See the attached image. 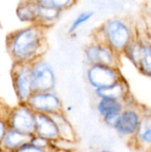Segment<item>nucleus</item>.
I'll return each mask as SVG.
<instances>
[{
  "label": "nucleus",
  "instance_id": "20",
  "mask_svg": "<svg viewBox=\"0 0 151 152\" xmlns=\"http://www.w3.org/2000/svg\"><path fill=\"white\" fill-rule=\"evenodd\" d=\"M43 4L53 8L61 12L72 8L77 4V1L74 0H39Z\"/></svg>",
  "mask_w": 151,
  "mask_h": 152
},
{
  "label": "nucleus",
  "instance_id": "17",
  "mask_svg": "<svg viewBox=\"0 0 151 152\" xmlns=\"http://www.w3.org/2000/svg\"><path fill=\"white\" fill-rule=\"evenodd\" d=\"M32 135H28L16 130L8 128L6 131L0 146L2 149L8 150L11 151H15L22 145L29 142Z\"/></svg>",
  "mask_w": 151,
  "mask_h": 152
},
{
  "label": "nucleus",
  "instance_id": "26",
  "mask_svg": "<svg viewBox=\"0 0 151 152\" xmlns=\"http://www.w3.org/2000/svg\"><path fill=\"white\" fill-rule=\"evenodd\" d=\"M1 152H14V151H8V150H4V149H2Z\"/></svg>",
  "mask_w": 151,
  "mask_h": 152
},
{
  "label": "nucleus",
  "instance_id": "15",
  "mask_svg": "<svg viewBox=\"0 0 151 152\" xmlns=\"http://www.w3.org/2000/svg\"><path fill=\"white\" fill-rule=\"evenodd\" d=\"M50 116L53 118V121L55 122V124L57 126L60 139H63V140L77 143L78 141L77 133L75 131L74 126H72L70 121L66 117L64 111L54 113Z\"/></svg>",
  "mask_w": 151,
  "mask_h": 152
},
{
  "label": "nucleus",
  "instance_id": "28",
  "mask_svg": "<svg viewBox=\"0 0 151 152\" xmlns=\"http://www.w3.org/2000/svg\"><path fill=\"white\" fill-rule=\"evenodd\" d=\"M150 42H151V40H150Z\"/></svg>",
  "mask_w": 151,
  "mask_h": 152
},
{
  "label": "nucleus",
  "instance_id": "7",
  "mask_svg": "<svg viewBox=\"0 0 151 152\" xmlns=\"http://www.w3.org/2000/svg\"><path fill=\"white\" fill-rule=\"evenodd\" d=\"M119 56L108 45L95 41L88 44L84 50L85 61L87 66L104 65L118 68Z\"/></svg>",
  "mask_w": 151,
  "mask_h": 152
},
{
  "label": "nucleus",
  "instance_id": "23",
  "mask_svg": "<svg viewBox=\"0 0 151 152\" xmlns=\"http://www.w3.org/2000/svg\"><path fill=\"white\" fill-rule=\"evenodd\" d=\"M8 125H7V122L4 118H1L0 117V144L2 142V140L6 133V131L8 130Z\"/></svg>",
  "mask_w": 151,
  "mask_h": 152
},
{
  "label": "nucleus",
  "instance_id": "3",
  "mask_svg": "<svg viewBox=\"0 0 151 152\" xmlns=\"http://www.w3.org/2000/svg\"><path fill=\"white\" fill-rule=\"evenodd\" d=\"M30 76L33 93L55 90L56 74L52 64L44 57L30 63Z\"/></svg>",
  "mask_w": 151,
  "mask_h": 152
},
{
  "label": "nucleus",
  "instance_id": "18",
  "mask_svg": "<svg viewBox=\"0 0 151 152\" xmlns=\"http://www.w3.org/2000/svg\"><path fill=\"white\" fill-rule=\"evenodd\" d=\"M36 2H37L36 24L47 29L58 21L62 12L43 4L39 0H36Z\"/></svg>",
  "mask_w": 151,
  "mask_h": 152
},
{
  "label": "nucleus",
  "instance_id": "6",
  "mask_svg": "<svg viewBox=\"0 0 151 152\" xmlns=\"http://www.w3.org/2000/svg\"><path fill=\"white\" fill-rule=\"evenodd\" d=\"M8 127L18 132L33 135L35 134L36 113L27 103H18L12 108L6 118Z\"/></svg>",
  "mask_w": 151,
  "mask_h": 152
},
{
  "label": "nucleus",
  "instance_id": "2",
  "mask_svg": "<svg viewBox=\"0 0 151 152\" xmlns=\"http://www.w3.org/2000/svg\"><path fill=\"white\" fill-rule=\"evenodd\" d=\"M93 41L104 44L115 53L121 55L135 37L132 25L126 20L119 17L105 20L93 31Z\"/></svg>",
  "mask_w": 151,
  "mask_h": 152
},
{
  "label": "nucleus",
  "instance_id": "5",
  "mask_svg": "<svg viewBox=\"0 0 151 152\" xmlns=\"http://www.w3.org/2000/svg\"><path fill=\"white\" fill-rule=\"evenodd\" d=\"M11 77L18 103H27L33 94L30 76V64L12 63Z\"/></svg>",
  "mask_w": 151,
  "mask_h": 152
},
{
  "label": "nucleus",
  "instance_id": "9",
  "mask_svg": "<svg viewBox=\"0 0 151 152\" xmlns=\"http://www.w3.org/2000/svg\"><path fill=\"white\" fill-rule=\"evenodd\" d=\"M85 78L88 85L93 89L106 87L123 78L119 69L104 65L87 66Z\"/></svg>",
  "mask_w": 151,
  "mask_h": 152
},
{
  "label": "nucleus",
  "instance_id": "14",
  "mask_svg": "<svg viewBox=\"0 0 151 152\" xmlns=\"http://www.w3.org/2000/svg\"><path fill=\"white\" fill-rule=\"evenodd\" d=\"M93 94L97 97V99L127 101L129 91L125 80L122 78L111 86L93 90Z\"/></svg>",
  "mask_w": 151,
  "mask_h": 152
},
{
  "label": "nucleus",
  "instance_id": "21",
  "mask_svg": "<svg viewBox=\"0 0 151 152\" xmlns=\"http://www.w3.org/2000/svg\"><path fill=\"white\" fill-rule=\"evenodd\" d=\"M29 142L40 149H44V150H47L49 151H52L54 150V146H53V142H51L47 139H44L43 137L37 136L36 134H33L30 138Z\"/></svg>",
  "mask_w": 151,
  "mask_h": 152
},
{
  "label": "nucleus",
  "instance_id": "8",
  "mask_svg": "<svg viewBox=\"0 0 151 152\" xmlns=\"http://www.w3.org/2000/svg\"><path fill=\"white\" fill-rule=\"evenodd\" d=\"M27 104L36 114L52 115L64 111L62 101L55 91L33 93Z\"/></svg>",
  "mask_w": 151,
  "mask_h": 152
},
{
  "label": "nucleus",
  "instance_id": "12",
  "mask_svg": "<svg viewBox=\"0 0 151 152\" xmlns=\"http://www.w3.org/2000/svg\"><path fill=\"white\" fill-rule=\"evenodd\" d=\"M131 141L133 146L139 150L151 151V113L143 110L137 131Z\"/></svg>",
  "mask_w": 151,
  "mask_h": 152
},
{
  "label": "nucleus",
  "instance_id": "27",
  "mask_svg": "<svg viewBox=\"0 0 151 152\" xmlns=\"http://www.w3.org/2000/svg\"><path fill=\"white\" fill-rule=\"evenodd\" d=\"M1 151H2V147L0 146V152H1Z\"/></svg>",
  "mask_w": 151,
  "mask_h": 152
},
{
  "label": "nucleus",
  "instance_id": "16",
  "mask_svg": "<svg viewBox=\"0 0 151 152\" xmlns=\"http://www.w3.org/2000/svg\"><path fill=\"white\" fill-rule=\"evenodd\" d=\"M15 13L17 18L29 25L36 24L37 21V2L36 0L21 1L18 4Z\"/></svg>",
  "mask_w": 151,
  "mask_h": 152
},
{
  "label": "nucleus",
  "instance_id": "19",
  "mask_svg": "<svg viewBox=\"0 0 151 152\" xmlns=\"http://www.w3.org/2000/svg\"><path fill=\"white\" fill-rule=\"evenodd\" d=\"M93 14H94V12L93 11H84V12H80L70 23L69 29H68L69 33L70 35H73L74 33H76L82 25H84L85 23H86L88 20H90L92 19Z\"/></svg>",
  "mask_w": 151,
  "mask_h": 152
},
{
  "label": "nucleus",
  "instance_id": "1",
  "mask_svg": "<svg viewBox=\"0 0 151 152\" xmlns=\"http://www.w3.org/2000/svg\"><path fill=\"white\" fill-rule=\"evenodd\" d=\"M45 30L37 24H32L10 32L5 44L12 62L30 64L44 57L48 49Z\"/></svg>",
  "mask_w": 151,
  "mask_h": 152
},
{
  "label": "nucleus",
  "instance_id": "10",
  "mask_svg": "<svg viewBox=\"0 0 151 152\" xmlns=\"http://www.w3.org/2000/svg\"><path fill=\"white\" fill-rule=\"evenodd\" d=\"M142 113L143 110H141L139 107H135L131 101L118 117L113 129L120 136L131 139L137 131Z\"/></svg>",
  "mask_w": 151,
  "mask_h": 152
},
{
  "label": "nucleus",
  "instance_id": "22",
  "mask_svg": "<svg viewBox=\"0 0 151 152\" xmlns=\"http://www.w3.org/2000/svg\"><path fill=\"white\" fill-rule=\"evenodd\" d=\"M14 152H51L47 150H44V149H40L37 148L34 145H32L30 142H28L24 145H22L20 148H19L17 151Z\"/></svg>",
  "mask_w": 151,
  "mask_h": 152
},
{
  "label": "nucleus",
  "instance_id": "24",
  "mask_svg": "<svg viewBox=\"0 0 151 152\" xmlns=\"http://www.w3.org/2000/svg\"><path fill=\"white\" fill-rule=\"evenodd\" d=\"M51 152H75V151H69V150H61V149H54Z\"/></svg>",
  "mask_w": 151,
  "mask_h": 152
},
{
  "label": "nucleus",
  "instance_id": "25",
  "mask_svg": "<svg viewBox=\"0 0 151 152\" xmlns=\"http://www.w3.org/2000/svg\"><path fill=\"white\" fill-rule=\"evenodd\" d=\"M90 152H110V151H101V150H93V151H91Z\"/></svg>",
  "mask_w": 151,
  "mask_h": 152
},
{
  "label": "nucleus",
  "instance_id": "13",
  "mask_svg": "<svg viewBox=\"0 0 151 152\" xmlns=\"http://www.w3.org/2000/svg\"><path fill=\"white\" fill-rule=\"evenodd\" d=\"M34 134L47 139L51 142H55L60 139L55 122L50 115L45 114H36Z\"/></svg>",
  "mask_w": 151,
  "mask_h": 152
},
{
  "label": "nucleus",
  "instance_id": "4",
  "mask_svg": "<svg viewBox=\"0 0 151 152\" xmlns=\"http://www.w3.org/2000/svg\"><path fill=\"white\" fill-rule=\"evenodd\" d=\"M124 54L144 75L151 77V42L135 37L125 48Z\"/></svg>",
  "mask_w": 151,
  "mask_h": 152
},
{
  "label": "nucleus",
  "instance_id": "11",
  "mask_svg": "<svg viewBox=\"0 0 151 152\" xmlns=\"http://www.w3.org/2000/svg\"><path fill=\"white\" fill-rule=\"evenodd\" d=\"M130 102L112 99H98L96 102V110L102 121L109 127L113 128L118 117L125 109Z\"/></svg>",
  "mask_w": 151,
  "mask_h": 152
}]
</instances>
